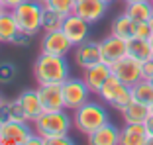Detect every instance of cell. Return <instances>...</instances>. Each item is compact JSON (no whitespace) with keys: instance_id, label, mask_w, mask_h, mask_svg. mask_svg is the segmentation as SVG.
I'll return each instance as SVG.
<instances>
[{"instance_id":"6da1fadb","label":"cell","mask_w":153,"mask_h":145,"mask_svg":"<svg viewBox=\"0 0 153 145\" xmlns=\"http://www.w3.org/2000/svg\"><path fill=\"white\" fill-rule=\"evenodd\" d=\"M69 77V63L63 55L41 51L33 63V78L37 84H63Z\"/></svg>"},{"instance_id":"7a4b0ae2","label":"cell","mask_w":153,"mask_h":145,"mask_svg":"<svg viewBox=\"0 0 153 145\" xmlns=\"http://www.w3.org/2000/svg\"><path fill=\"white\" fill-rule=\"evenodd\" d=\"M73 126L76 127V132H81L82 135H90L92 132H96L100 126H104L106 122H110V116L106 112L102 104L98 102H85L82 106H79L76 110H73Z\"/></svg>"},{"instance_id":"3957f363","label":"cell","mask_w":153,"mask_h":145,"mask_svg":"<svg viewBox=\"0 0 153 145\" xmlns=\"http://www.w3.org/2000/svg\"><path fill=\"white\" fill-rule=\"evenodd\" d=\"M33 127L36 132L47 141L51 135H59V133H69L73 126V118L67 114V110H43V112L33 120Z\"/></svg>"},{"instance_id":"277c9868","label":"cell","mask_w":153,"mask_h":145,"mask_svg":"<svg viewBox=\"0 0 153 145\" xmlns=\"http://www.w3.org/2000/svg\"><path fill=\"white\" fill-rule=\"evenodd\" d=\"M16 24H18L20 32L36 36L41 30V18H43V4L36 2V0H26L20 6L12 10Z\"/></svg>"},{"instance_id":"5b68a950","label":"cell","mask_w":153,"mask_h":145,"mask_svg":"<svg viewBox=\"0 0 153 145\" xmlns=\"http://www.w3.org/2000/svg\"><path fill=\"white\" fill-rule=\"evenodd\" d=\"M61 86H63V98H65V108L67 110H76L79 106L88 102V96L92 94L82 78L69 77Z\"/></svg>"},{"instance_id":"8992f818","label":"cell","mask_w":153,"mask_h":145,"mask_svg":"<svg viewBox=\"0 0 153 145\" xmlns=\"http://www.w3.org/2000/svg\"><path fill=\"white\" fill-rule=\"evenodd\" d=\"M112 75H116L124 84L134 86L137 81L143 78V72H141V61L135 59V57H131V55L128 53L124 59H120L118 63L112 65Z\"/></svg>"},{"instance_id":"52a82bcc","label":"cell","mask_w":153,"mask_h":145,"mask_svg":"<svg viewBox=\"0 0 153 145\" xmlns=\"http://www.w3.org/2000/svg\"><path fill=\"white\" fill-rule=\"evenodd\" d=\"M98 43H100V61L110 65V67L128 55V41L112 36V33L108 37H104L102 41H98Z\"/></svg>"},{"instance_id":"ba28073f","label":"cell","mask_w":153,"mask_h":145,"mask_svg":"<svg viewBox=\"0 0 153 145\" xmlns=\"http://www.w3.org/2000/svg\"><path fill=\"white\" fill-rule=\"evenodd\" d=\"M90 26H92V24H88L85 18H81L79 14L73 12V14H69V16H65V22H63V27H61V30H63L65 36L73 41V45H79V43L88 39Z\"/></svg>"},{"instance_id":"9c48e42d","label":"cell","mask_w":153,"mask_h":145,"mask_svg":"<svg viewBox=\"0 0 153 145\" xmlns=\"http://www.w3.org/2000/svg\"><path fill=\"white\" fill-rule=\"evenodd\" d=\"M73 41L65 36L63 30H55V32H45L41 37V51L51 55H67L73 49Z\"/></svg>"},{"instance_id":"30bf717a","label":"cell","mask_w":153,"mask_h":145,"mask_svg":"<svg viewBox=\"0 0 153 145\" xmlns=\"http://www.w3.org/2000/svg\"><path fill=\"white\" fill-rule=\"evenodd\" d=\"M36 127L30 126V122H4L2 129V143H16V145H27L30 137L33 135Z\"/></svg>"},{"instance_id":"8fae6325","label":"cell","mask_w":153,"mask_h":145,"mask_svg":"<svg viewBox=\"0 0 153 145\" xmlns=\"http://www.w3.org/2000/svg\"><path fill=\"white\" fill-rule=\"evenodd\" d=\"M112 75V67L102 61H98L96 65H90V67L82 69V81L86 82V86L90 88L92 94H98L100 86L108 81V77Z\"/></svg>"},{"instance_id":"7c38bea8","label":"cell","mask_w":153,"mask_h":145,"mask_svg":"<svg viewBox=\"0 0 153 145\" xmlns=\"http://www.w3.org/2000/svg\"><path fill=\"white\" fill-rule=\"evenodd\" d=\"M37 96L41 100L43 110H67L61 84H37Z\"/></svg>"},{"instance_id":"4fadbf2b","label":"cell","mask_w":153,"mask_h":145,"mask_svg":"<svg viewBox=\"0 0 153 145\" xmlns=\"http://www.w3.org/2000/svg\"><path fill=\"white\" fill-rule=\"evenodd\" d=\"M108 10V4L104 0H76L75 14L85 18L88 24H96L104 18V14Z\"/></svg>"},{"instance_id":"5bb4252c","label":"cell","mask_w":153,"mask_h":145,"mask_svg":"<svg viewBox=\"0 0 153 145\" xmlns=\"http://www.w3.org/2000/svg\"><path fill=\"white\" fill-rule=\"evenodd\" d=\"M100 61V43L98 41H82L75 45V63L81 69H86L90 65H96Z\"/></svg>"},{"instance_id":"9a60e30c","label":"cell","mask_w":153,"mask_h":145,"mask_svg":"<svg viewBox=\"0 0 153 145\" xmlns=\"http://www.w3.org/2000/svg\"><path fill=\"white\" fill-rule=\"evenodd\" d=\"M149 132L145 124H126L120 129V145H147Z\"/></svg>"},{"instance_id":"2e32d148","label":"cell","mask_w":153,"mask_h":145,"mask_svg":"<svg viewBox=\"0 0 153 145\" xmlns=\"http://www.w3.org/2000/svg\"><path fill=\"white\" fill-rule=\"evenodd\" d=\"M90 145H120V127H116L112 122H106L96 132L86 135Z\"/></svg>"},{"instance_id":"e0dca14e","label":"cell","mask_w":153,"mask_h":145,"mask_svg":"<svg viewBox=\"0 0 153 145\" xmlns=\"http://www.w3.org/2000/svg\"><path fill=\"white\" fill-rule=\"evenodd\" d=\"M135 27H137V22H134V20L124 12V14H120V16H116V18L112 20L110 33L116 36V37H122V39L130 41V39L135 37Z\"/></svg>"},{"instance_id":"ac0fdd59","label":"cell","mask_w":153,"mask_h":145,"mask_svg":"<svg viewBox=\"0 0 153 145\" xmlns=\"http://www.w3.org/2000/svg\"><path fill=\"white\" fill-rule=\"evenodd\" d=\"M18 100H20V104H22V108H24V112H26V116H27L30 122H33V120L43 112L41 100H39V96H37V88H36V90H24V92H20Z\"/></svg>"},{"instance_id":"d6986e66","label":"cell","mask_w":153,"mask_h":145,"mask_svg":"<svg viewBox=\"0 0 153 145\" xmlns=\"http://www.w3.org/2000/svg\"><path fill=\"white\" fill-rule=\"evenodd\" d=\"M18 33H20V27L16 24L12 10L2 12L0 14V43H14Z\"/></svg>"},{"instance_id":"ffe728a7","label":"cell","mask_w":153,"mask_h":145,"mask_svg":"<svg viewBox=\"0 0 153 145\" xmlns=\"http://www.w3.org/2000/svg\"><path fill=\"white\" fill-rule=\"evenodd\" d=\"M149 110L147 104H141L137 100H131L126 108L122 110V118H124V124H145V120L149 118Z\"/></svg>"},{"instance_id":"44dd1931","label":"cell","mask_w":153,"mask_h":145,"mask_svg":"<svg viewBox=\"0 0 153 145\" xmlns=\"http://www.w3.org/2000/svg\"><path fill=\"white\" fill-rule=\"evenodd\" d=\"M124 12L137 24L147 22L153 16V4H151V0H134V2H126V10Z\"/></svg>"},{"instance_id":"7402d4cb","label":"cell","mask_w":153,"mask_h":145,"mask_svg":"<svg viewBox=\"0 0 153 145\" xmlns=\"http://www.w3.org/2000/svg\"><path fill=\"white\" fill-rule=\"evenodd\" d=\"M124 82L120 81V78L116 77V75H110L108 81L104 82L102 86H100V90H98V98L102 100L104 104H112L114 100H116V96L122 92V88H124Z\"/></svg>"},{"instance_id":"603a6c76","label":"cell","mask_w":153,"mask_h":145,"mask_svg":"<svg viewBox=\"0 0 153 145\" xmlns=\"http://www.w3.org/2000/svg\"><path fill=\"white\" fill-rule=\"evenodd\" d=\"M128 53L131 57L140 61H149L153 59V45L151 39H140V37H134V39L128 41Z\"/></svg>"},{"instance_id":"cb8c5ba5","label":"cell","mask_w":153,"mask_h":145,"mask_svg":"<svg viewBox=\"0 0 153 145\" xmlns=\"http://www.w3.org/2000/svg\"><path fill=\"white\" fill-rule=\"evenodd\" d=\"M0 118L4 120V122H30L18 98L6 100V104L0 110Z\"/></svg>"},{"instance_id":"d4e9b609","label":"cell","mask_w":153,"mask_h":145,"mask_svg":"<svg viewBox=\"0 0 153 145\" xmlns=\"http://www.w3.org/2000/svg\"><path fill=\"white\" fill-rule=\"evenodd\" d=\"M131 94H134V100L141 102V104H153V82L147 81V78H141L137 81L134 86H131Z\"/></svg>"},{"instance_id":"484cf974","label":"cell","mask_w":153,"mask_h":145,"mask_svg":"<svg viewBox=\"0 0 153 145\" xmlns=\"http://www.w3.org/2000/svg\"><path fill=\"white\" fill-rule=\"evenodd\" d=\"M65 22L63 14L55 12L51 8H45L43 6V18H41V30L43 32H55V30H61Z\"/></svg>"},{"instance_id":"4316f807","label":"cell","mask_w":153,"mask_h":145,"mask_svg":"<svg viewBox=\"0 0 153 145\" xmlns=\"http://www.w3.org/2000/svg\"><path fill=\"white\" fill-rule=\"evenodd\" d=\"M45 8H51L55 12L63 14V16H69V14L75 12L76 0H45Z\"/></svg>"},{"instance_id":"83f0119b","label":"cell","mask_w":153,"mask_h":145,"mask_svg":"<svg viewBox=\"0 0 153 145\" xmlns=\"http://www.w3.org/2000/svg\"><path fill=\"white\" fill-rule=\"evenodd\" d=\"M18 77V69L12 61H2L0 63V84H12Z\"/></svg>"},{"instance_id":"f1b7e54d","label":"cell","mask_w":153,"mask_h":145,"mask_svg":"<svg viewBox=\"0 0 153 145\" xmlns=\"http://www.w3.org/2000/svg\"><path fill=\"white\" fill-rule=\"evenodd\" d=\"M45 143L47 145H73L75 141L69 137V133H59V135H51Z\"/></svg>"},{"instance_id":"f546056e","label":"cell","mask_w":153,"mask_h":145,"mask_svg":"<svg viewBox=\"0 0 153 145\" xmlns=\"http://www.w3.org/2000/svg\"><path fill=\"white\" fill-rule=\"evenodd\" d=\"M153 32L151 27H149L147 22H140L137 24V27H135V37H140V39H151Z\"/></svg>"},{"instance_id":"4dcf8cb0","label":"cell","mask_w":153,"mask_h":145,"mask_svg":"<svg viewBox=\"0 0 153 145\" xmlns=\"http://www.w3.org/2000/svg\"><path fill=\"white\" fill-rule=\"evenodd\" d=\"M141 72H143V78H147V81L153 77V59L141 61Z\"/></svg>"},{"instance_id":"1f68e13d","label":"cell","mask_w":153,"mask_h":145,"mask_svg":"<svg viewBox=\"0 0 153 145\" xmlns=\"http://www.w3.org/2000/svg\"><path fill=\"white\" fill-rule=\"evenodd\" d=\"M2 2H4V6H6L8 10H14L16 6H20L22 2H26V0H2Z\"/></svg>"},{"instance_id":"d6a6232c","label":"cell","mask_w":153,"mask_h":145,"mask_svg":"<svg viewBox=\"0 0 153 145\" xmlns=\"http://www.w3.org/2000/svg\"><path fill=\"white\" fill-rule=\"evenodd\" d=\"M145 127L149 132V137H153V114H149V118L145 120Z\"/></svg>"},{"instance_id":"836d02e7","label":"cell","mask_w":153,"mask_h":145,"mask_svg":"<svg viewBox=\"0 0 153 145\" xmlns=\"http://www.w3.org/2000/svg\"><path fill=\"white\" fill-rule=\"evenodd\" d=\"M4 104H6V98H4V94H2V90H0V110H2Z\"/></svg>"},{"instance_id":"e575fe53","label":"cell","mask_w":153,"mask_h":145,"mask_svg":"<svg viewBox=\"0 0 153 145\" xmlns=\"http://www.w3.org/2000/svg\"><path fill=\"white\" fill-rule=\"evenodd\" d=\"M2 129H4V120L0 118V143H2Z\"/></svg>"},{"instance_id":"d590c367","label":"cell","mask_w":153,"mask_h":145,"mask_svg":"<svg viewBox=\"0 0 153 145\" xmlns=\"http://www.w3.org/2000/svg\"><path fill=\"white\" fill-rule=\"evenodd\" d=\"M6 10H8V8H6V6H4V2L0 0V14H2V12H6Z\"/></svg>"},{"instance_id":"8d00e7d4","label":"cell","mask_w":153,"mask_h":145,"mask_svg":"<svg viewBox=\"0 0 153 145\" xmlns=\"http://www.w3.org/2000/svg\"><path fill=\"white\" fill-rule=\"evenodd\" d=\"M147 24H149V27H151V32H153V16H151V18L147 20Z\"/></svg>"},{"instance_id":"74e56055","label":"cell","mask_w":153,"mask_h":145,"mask_svg":"<svg viewBox=\"0 0 153 145\" xmlns=\"http://www.w3.org/2000/svg\"><path fill=\"white\" fill-rule=\"evenodd\" d=\"M147 145H153V137H149V141H147Z\"/></svg>"},{"instance_id":"f35d334b","label":"cell","mask_w":153,"mask_h":145,"mask_svg":"<svg viewBox=\"0 0 153 145\" xmlns=\"http://www.w3.org/2000/svg\"><path fill=\"white\" fill-rule=\"evenodd\" d=\"M104 2H106V4H112V2H114V0H104Z\"/></svg>"},{"instance_id":"ab89813d","label":"cell","mask_w":153,"mask_h":145,"mask_svg":"<svg viewBox=\"0 0 153 145\" xmlns=\"http://www.w3.org/2000/svg\"><path fill=\"white\" fill-rule=\"evenodd\" d=\"M36 2H41V4H45V0H36Z\"/></svg>"},{"instance_id":"60d3db41","label":"cell","mask_w":153,"mask_h":145,"mask_svg":"<svg viewBox=\"0 0 153 145\" xmlns=\"http://www.w3.org/2000/svg\"><path fill=\"white\" fill-rule=\"evenodd\" d=\"M149 110H151V114H153V104H151V106H149Z\"/></svg>"},{"instance_id":"b9f144b4","label":"cell","mask_w":153,"mask_h":145,"mask_svg":"<svg viewBox=\"0 0 153 145\" xmlns=\"http://www.w3.org/2000/svg\"><path fill=\"white\" fill-rule=\"evenodd\" d=\"M151 45H153V36H151Z\"/></svg>"},{"instance_id":"7bdbcfd3","label":"cell","mask_w":153,"mask_h":145,"mask_svg":"<svg viewBox=\"0 0 153 145\" xmlns=\"http://www.w3.org/2000/svg\"><path fill=\"white\" fill-rule=\"evenodd\" d=\"M126 2H134V0H126Z\"/></svg>"},{"instance_id":"ee69618b","label":"cell","mask_w":153,"mask_h":145,"mask_svg":"<svg viewBox=\"0 0 153 145\" xmlns=\"http://www.w3.org/2000/svg\"><path fill=\"white\" fill-rule=\"evenodd\" d=\"M149 81H151V82H153V77H151V78H149Z\"/></svg>"},{"instance_id":"f6af8a7d","label":"cell","mask_w":153,"mask_h":145,"mask_svg":"<svg viewBox=\"0 0 153 145\" xmlns=\"http://www.w3.org/2000/svg\"><path fill=\"white\" fill-rule=\"evenodd\" d=\"M151 4H153V0H151Z\"/></svg>"}]
</instances>
